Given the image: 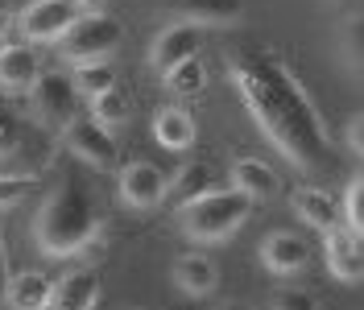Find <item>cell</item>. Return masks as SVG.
Listing matches in <instances>:
<instances>
[{"label": "cell", "instance_id": "obj_1", "mask_svg": "<svg viewBox=\"0 0 364 310\" xmlns=\"http://www.w3.org/2000/svg\"><path fill=\"white\" fill-rule=\"evenodd\" d=\"M228 79L240 91L257 129L277 145V154L298 170H318L331 157V133L318 112L315 95L302 87L282 50H228Z\"/></svg>", "mask_w": 364, "mask_h": 310}, {"label": "cell", "instance_id": "obj_2", "mask_svg": "<svg viewBox=\"0 0 364 310\" xmlns=\"http://www.w3.org/2000/svg\"><path fill=\"white\" fill-rule=\"evenodd\" d=\"M33 240L46 257H83L104 240V220L83 182H58L33 220Z\"/></svg>", "mask_w": 364, "mask_h": 310}, {"label": "cell", "instance_id": "obj_3", "mask_svg": "<svg viewBox=\"0 0 364 310\" xmlns=\"http://www.w3.org/2000/svg\"><path fill=\"white\" fill-rule=\"evenodd\" d=\"M257 203L240 191H203L199 199L178 207V228L186 240L195 244H220L232 232H240L245 220L252 215Z\"/></svg>", "mask_w": 364, "mask_h": 310}, {"label": "cell", "instance_id": "obj_4", "mask_svg": "<svg viewBox=\"0 0 364 310\" xmlns=\"http://www.w3.org/2000/svg\"><path fill=\"white\" fill-rule=\"evenodd\" d=\"M124 42V25L108 17V13H79V21L58 38V54L63 63L79 67V63H108Z\"/></svg>", "mask_w": 364, "mask_h": 310}, {"label": "cell", "instance_id": "obj_5", "mask_svg": "<svg viewBox=\"0 0 364 310\" xmlns=\"http://www.w3.org/2000/svg\"><path fill=\"white\" fill-rule=\"evenodd\" d=\"M29 100H33V116L50 133H63L79 116V95L70 87V75H63V70H42L29 87Z\"/></svg>", "mask_w": 364, "mask_h": 310}, {"label": "cell", "instance_id": "obj_6", "mask_svg": "<svg viewBox=\"0 0 364 310\" xmlns=\"http://www.w3.org/2000/svg\"><path fill=\"white\" fill-rule=\"evenodd\" d=\"M63 137H67L70 154L79 157V161H87L91 170H112V166H120L116 137L108 133L100 120H91V116H75L67 129H63Z\"/></svg>", "mask_w": 364, "mask_h": 310}, {"label": "cell", "instance_id": "obj_7", "mask_svg": "<svg viewBox=\"0 0 364 310\" xmlns=\"http://www.w3.org/2000/svg\"><path fill=\"white\" fill-rule=\"evenodd\" d=\"M75 21H79V4L75 0H29L21 9V17H17V25H21V33L29 46L58 42Z\"/></svg>", "mask_w": 364, "mask_h": 310}, {"label": "cell", "instance_id": "obj_8", "mask_svg": "<svg viewBox=\"0 0 364 310\" xmlns=\"http://www.w3.org/2000/svg\"><path fill=\"white\" fill-rule=\"evenodd\" d=\"M95 302H100V269L79 265L50 286L46 310H95Z\"/></svg>", "mask_w": 364, "mask_h": 310}, {"label": "cell", "instance_id": "obj_9", "mask_svg": "<svg viewBox=\"0 0 364 310\" xmlns=\"http://www.w3.org/2000/svg\"><path fill=\"white\" fill-rule=\"evenodd\" d=\"M323 261H327V273H331L336 282H348V286H356V282H360V273H364L360 236L336 223L331 232H323Z\"/></svg>", "mask_w": 364, "mask_h": 310}, {"label": "cell", "instance_id": "obj_10", "mask_svg": "<svg viewBox=\"0 0 364 310\" xmlns=\"http://www.w3.org/2000/svg\"><path fill=\"white\" fill-rule=\"evenodd\" d=\"M120 199L129 203V207H158L166 199V174H161L154 161H145V157H136L129 166H120Z\"/></svg>", "mask_w": 364, "mask_h": 310}, {"label": "cell", "instance_id": "obj_11", "mask_svg": "<svg viewBox=\"0 0 364 310\" xmlns=\"http://www.w3.org/2000/svg\"><path fill=\"white\" fill-rule=\"evenodd\" d=\"M199 46H203V25H166L154 46H149V63L161 70L178 67L182 58H191V54H199Z\"/></svg>", "mask_w": 364, "mask_h": 310}, {"label": "cell", "instance_id": "obj_12", "mask_svg": "<svg viewBox=\"0 0 364 310\" xmlns=\"http://www.w3.org/2000/svg\"><path fill=\"white\" fill-rule=\"evenodd\" d=\"M306 261H311V248L294 232H269L261 240V265L269 269L273 277H290L298 269H306Z\"/></svg>", "mask_w": 364, "mask_h": 310}, {"label": "cell", "instance_id": "obj_13", "mask_svg": "<svg viewBox=\"0 0 364 310\" xmlns=\"http://www.w3.org/2000/svg\"><path fill=\"white\" fill-rule=\"evenodd\" d=\"M232 182H236V191L249 195L252 203H269V199L282 195L277 170H273L269 161H261V157H240V161L232 166Z\"/></svg>", "mask_w": 364, "mask_h": 310}, {"label": "cell", "instance_id": "obj_14", "mask_svg": "<svg viewBox=\"0 0 364 310\" xmlns=\"http://www.w3.org/2000/svg\"><path fill=\"white\" fill-rule=\"evenodd\" d=\"M38 75H42V63L29 42L0 46V87L4 91H29Z\"/></svg>", "mask_w": 364, "mask_h": 310}, {"label": "cell", "instance_id": "obj_15", "mask_svg": "<svg viewBox=\"0 0 364 310\" xmlns=\"http://www.w3.org/2000/svg\"><path fill=\"white\" fill-rule=\"evenodd\" d=\"M290 207H294L298 220L311 223L315 232H331L340 223V203H336V195H327L318 186H298L294 195H290Z\"/></svg>", "mask_w": 364, "mask_h": 310}, {"label": "cell", "instance_id": "obj_16", "mask_svg": "<svg viewBox=\"0 0 364 310\" xmlns=\"http://www.w3.org/2000/svg\"><path fill=\"white\" fill-rule=\"evenodd\" d=\"M174 286L182 294H191V298H207L211 289L220 286V269L203 252H182L174 261Z\"/></svg>", "mask_w": 364, "mask_h": 310}, {"label": "cell", "instance_id": "obj_17", "mask_svg": "<svg viewBox=\"0 0 364 310\" xmlns=\"http://www.w3.org/2000/svg\"><path fill=\"white\" fill-rule=\"evenodd\" d=\"M50 277L46 273H38V269H25V273H13L9 277V286H4V302H9V310H46V302H50Z\"/></svg>", "mask_w": 364, "mask_h": 310}, {"label": "cell", "instance_id": "obj_18", "mask_svg": "<svg viewBox=\"0 0 364 310\" xmlns=\"http://www.w3.org/2000/svg\"><path fill=\"white\" fill-rule=\"evenodd\" d=\"M166 9H174L178 17H186L191 25H228L240 21V0H161Z\"/></svg>", "mask_w": 364, "mask_h": 310}, {"label": "cell", "instance_id": "obj_19", "mask_svg": "<svg viewBox=\"0 0 364 310\" xmlns=\"http://www.w3.org/2000/svg\"><path fill=\"white\" fill-rule=\"evenodd\" d=\"M154 137L166 149H191L195 145V116L182 108H158L154 116Z\"/></svg>", "mask_w": 364, "mask_h": 310}, {"label": "cell", "instance_id": "obj_20", "mask_svg": "<svg viewBox=\"0 0 364 310\" xmlns=\"http://www.w3.org/2000/svg\"><path fill=\"white\" fill-rule=\"evenodd\" d=\"M166 87L174 91L178 100H191V95H203L207 87V67L199 54H191V58H182L178 67L166 70Z\"/></svg>", "mask_w": 364, "mask_h": 310}, {"label": "cell", "instance_id": "obj_21", "mask_svg": "<svg viewBox=\"0 0 364 310\" xmlns=\"http://www.w3.org/2000/svg\"><path fill=\"white\" fill-rule=\"evenodd\" d=\"M70 87H75L79 100H95L108 87H116V70L108 63H79V67L70 70Z\"/></svg>", "mask_w": 364, "mask_h": 310}, {"label": "cell", "instance_id": "obj_22", "mask_svg": "<svg viewBox=\"0 0 364 310\" xmlns=\"http://www.w3.org/2000/svg\"><path fill=\"white\" fill-rule=\"evenodd\" d=\"M166 191H170V199L178 203H191V199H199L203 191H211V170H207L203 161H186L178 170V178L174 182H166Z\"/></svg>", "mask_w": 364, "mask_h": 310}, {"label": "cell", "instance_id": "obj_23", "mask_svg": "<svg viewBox=\"0 0 364 310\" xmlns=\"http://www.w3.org/2000/svg\"><path fill=\"white\" fill-rule=\"evenodd\" d=\"M91 120H100L104 129L124 124V120H129V91L116 83V87H108L104 95H95V100H91Z\"/></svg>", "mask_w": 364, "mask_h": 310}, {"label": "cell", "instance_id": "obj_24", "mask_svg": "<svg viewBox=\"0 0 364 310\" xmlns=\"http://www.w3.org/2000/svg\"><path fill=\"white\" fill-rule=\"evenodd\" d=\"M38 191V174H0V211L17 207Z\"/></svg>", "mask_w": 364, "mask_h": 310}, {"label": "cell", "instance_id": "obj_25", "mask_svg": "<svg viewBox=\"0 0 364 310\" xmlns=\"http://www.w3.org/2000/svg\"><path fill=\"white\" fill-rule=\"evenodd\" d=\"M343 215H348V232H364V178L356 174L343 191Z\"/></svg>", "mask_w": 364, "mask_h": 310}, {"label": "cell", "instance_id": "obj_26", "mask_svg": "<svg viewBox=\"0 0 364 310\" xmlns=\"http://www.w3.org/2000/svg\"><path fill=\"white\" fill-rule=\"evenodd\" d=\"M17 145H21V124L9 108H0V157H9Z\"/></svg>", "mask_w": 364, "mask_h": 310}, {"label": "cell", "instance_id": "obj_27", "mask_svg": "<svg viewBox=\"0 0 364 310\" xmlns=\"http://www.w3.org/2000/svg\"><path fill=\"white\" fill-rule=\"evenodd\" d=\"M343 63L352 70H360V21H356V17L343 29Z\"/></svg>", "mask_w": 364, "mask_h": 310}, {"label": "cell", "instance_id": "obj_28", "mask_svg": "<svg viewBox=\"0 0 364 310\" xmlns=\"http://www.w3.org/2000/svg\"><path fill=\"white\" fill-rule=\"evenodd\" d=\"M277 310H323V306L306 289H286V294H277Z\"/></svg>", "mask_w": 364, "mask_h": 310}, {"label": "cell", "instance_id": "obj_29", "mask_svg": "<svg viewBox=\"0 0 364 310\" xmlns=\"http://www.w3.org/2000/svg\"><path fill=\"white\" fill-rule=\"evenodd\" d=\"M9 286V248H4V228H0V294Z\"/></svg>", "mask_w": 364, "mask_h": 310}, {"label": "cell", "instance_id": "obj_30", "mask_svg": "<svg viewBox=\"0 0 364 310\" xmlns=\"http://www.w3.org/2000/svg\"><path fill=\"white\" fill-rule=\"evenodd\" d=\"M348 145L360 154V116H352V124H348Z\"/></svg>", "mask_w": 364, "mask_h": 310}, {"label": "cell", "instance_id": "obj_31", "mask_svg": "<svg viewBox=\"0 0 364 310\" xmlns=\"http://www.w3.org/2000/svg\"><path fill=\"white\" fill-rule=\"evenodd\" d=\"M75 4H79V13H83V9H87V13H104V0H75Z\"/></svg>", "mask_w": 364, "mask_h": 310}, {"label": "cell", "instance_id": "obj_32", "mask_svg": "<svg viewBox=\"0 0 364 310\" xmlns=\"http://www.w3.org/2000/svg\"><path fill=\"white\" fill-rule=\"evenodd\" d=\"M224 310H252V306H249V302H228Z\"/></svg>", "mask_w": 364, "mask_h": 310}, {"label": "cell", "instance_id": "obj_33", "mask_svg": "<svg viewBox=\"0 0 364 310\" xmlns=\"http://www.w3.org/2000/svg\"><path fill=\"white\" fill-rule=\"evenodd\" d=\"M331 4H352V0H331Z\"/></svg>", "mask_w": 364, "mask_h": 310}]
</instances>
